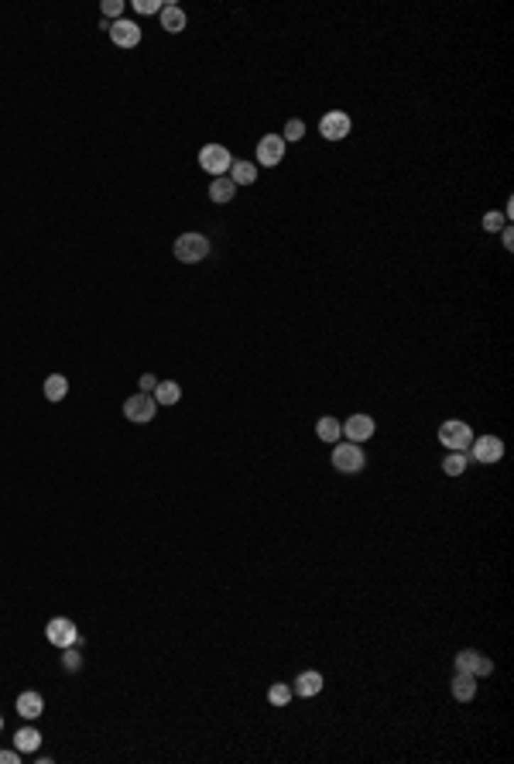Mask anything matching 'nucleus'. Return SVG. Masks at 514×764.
<instances>
[{"mask_svg": "<svg viewBox=\"0 0 514 764\" xmlns=\"http://www.w3.org/2000/svg\"><path fill=\"white\" fill-rule=\"evenodd\" d=\"M374 429H377V422L371 418V415H363V412H354L346 422H343V439H350V442H367L371 435H374Z\"/></svg>", "mask_w": 514, "mask_h": 764, "instance_id": "11", "label": "nucleus"}, {"mask_svg": "<svg viewBox=\"0 0 514 764\" xmlns=\"http://www.w3.org/2000/svg\"><path fill=\"white\" fill-rule=\"evenodd\" d=\"M333 466L339 473H360L367 466V456H363V449L356 442H337L333 446Z\"/></svg>", "mask_w": 514, "mask_h": 764, "instance_id": "5", "label": "nucleus"}, {"mask_svg": "<svg viewBox=\"0 0 514 764\" xmlns=\"http://www.w3.org/2000/svg\"><path fill=\"white\" fill-rule=\"evenodd\" d=\"M14 747H18L21 754L28 758V754H38V747H41V733L35 730V726H21L18 733H14Z\"/></svg>", "mask_w": 514, "mask_h": 764, "instance_id": "17", "label": "nucleus"}, {"mask_svg": "<svg viewBox=\"0 0 514 764\" xmlns=\"http://www.w3.org/2000/svg\"><path fill=\"white\" fill-rule=\"evenodd\" d=\"M161 28H165V31H168V35H178V31H185V11H182V7H178V4H165V7H161Z\"/></svg>", "mask_w": 514, "mask_h": 764, "instance_id": "14", "label": "nucleus"}, {"mask_svg": "<svg viewBox=\"0 0 514 764\" xmlns=\"http://www.w3.org/2000/svg\"><path fill=\"white\" fill-rule=\"evenodd\" d=\"M158 415V405H155V398L151 394H131L127 401H124V418L127 422H134V425H148L151 418Z\"/></svg>", "mask_w": 514, "mask_h": 764, "instance_id": "4", "label": "nucleus"}, {"mask_svg": "<svg viewBox=\"0 0 514 764\" xmlns=\"http://www.w3.org/2000/svg\"><path fill=\"white\" fill-rule=\"evenodd\" d=\"M504 247H508V251H514V234H511V227H504Z\"/></svg>", "mask_w": 514, "mask_h": 764, "instance_id": "32", "label": "nucleus"}, {"mask_svg": "<svg viewBox=\"0 0 514 764\" xmlns=\"http://www.w3.org/2000/svg\"><path fill=\"white\" fill-rule=\"evenodd\" d=\"M172 251H175V257L182 264H199V261L209 257V236L206 234H182Z\"/></svg>", "mask_w": 514, "mask_h": 764, "instance_id": "2", "label": "nucleus"}, {"mask_svg": "<svg viewBox=\"0 0 514 764\" xmlns=\"http://www.w3.org/2000/svg\"><path fill=\"white\" fill-rule=\"evenodd\" d=\"M161 7H165L161 0H134V11L144 14V18H148V14H161Z\"/></svg>", "mask_w": 514, "mask_h": 764, "instance_id": "28", "label": "nucleus"}, {"mask_svg": "<svg viewBox=\"0 0 514 764\" xmlns=\"http://www.w3.org/2000/svg\"><path fill=\"white\" fill-rule=\"evenodd\" d=\"M110 41L117 48H138L141 45V24L138 21H110Z\"/></svg>", "mask_w": 514, "mask_h": 764, "instance_id": "12", "label": "nucleus"}, {"mask_svg": "<svg viewBox=\"0 0 514 764\" xmlns=\"http://www.w3.org/2000/svg\"><path fill=\"white\" fill-rule=\"evenodd\" d=\"M65 394H69V381H65L62 373H48V377H45V398H48V401H62Z\"/></svg>", "mask_w": 514, "mask_h": 764, "instance_id": "22", "label": "nucleus"}, {"mask_svg": "<svg viewBox=\"0 0 514 764\" xmlns=\"http://www.w3.org/2000/svg\"><path fill=\"white\" fill-rule=\"evenodd\" d=\"M456 672H470L476 679H483V675L494 672V662H491L483 651H476V648H463V651L456 655Z\"/></svg>", "mask_w": 514, "mask_h": 764, "instance_id": "8", "label": "nucleus"}, {"mask_svg": "<svg viewBox=\"0 0 514 764\" xmlns=\"http://www.w3.org/2000/svg\"><path fill=\"white\" fill-rule=\"evenodd\" d=\"M350 127H354V120H350V114H343V110H329L326 117L319 120V134L326 141L350 138Z\"/></svg>", "mask_w": 514, "mask_h": 764, "instance_id": "10", "label": "nucleus"}, {"mask_svg": "<svg viewBox=\"0 0 514 764\" xmlns=\"http://www.w3.org/2000/svg\"><path fill=\"white\" fill-rule=\"evenodd\" d=\"M199 165L209 172L213 178L219 175H230V165H234V155L223 148V144H206L202 151H199Z\"/></svg>", "mask_w": 514, "mask_h": 764, "instance_id": "6", "label": "nucleus"}, {"mask_svg": "<svg viewBox=\"0 0 514 764\" xmlns=\"http://www.w3.org/2000/svg\"><path fill=\"white\" fill-rule=\"evenodd\" d=\"M302 138H305V120H288L285 131H281V141L288 144V141H302Z\"/></svg>", "mask_w": 514, "mask_h": 764, "instance_id": "25", "label": "nucleus"}, {"mask_svg": "<svg viewBox=\"0 0 514 764\" xmlns=\"http://www.w3.org/2000/svg\"><path fill=\"white\" fill-rule=\"evenodd\" d=\"M41 713H45V699H41V692H21L18 696V716H24V720H38Z\"/></svg>", "mask_w": 514, "mask_h": 764, "instance_id": "15", "label": "nucleus"}, {"mask_svg": "<svg viewBox=\"0 0 514 764\" xmlns=\"http://www.w3.org/2000/svg\"><path fill=\"white\" fill-rule=\"evenodd\" d=\"M466 456H470L474 463H480V466H494V463H501V456H504V439H497V435H474Z\"/></svg>", "mask_w": 514, "mask_h": 764, "instance_id": "3", "label": "nucleus"}, {"mask_svg": "<svg viewBox=\"0 0 514 764\" xmlns=\"http://www.w3.org/2000/svg\"><path fill=\"white\" fill-rule=\"evenodd\" d=\"M151 398H155V405H165V408H168V405H178V401H182V388H178L175 381H158V388H155V391H151Z\"/></svg>", "mask_w": 514, "mask_h": 764, "instance_id": "19", "label": "nucleus"}, {"mask_svg": "<svg viewBox=\"0 0 514 764\" xmlns=\"http://www.w3.org/2000/svg\"><path fill=\"white\" fill-rule=\"evenodd\" d=\"M322 672H316V668H309V672H298V679H295V692L302 696V699H312V696H319L322 692Z\"/></svg>", "mask_w": 514, "mask_h": 764, "instance_id": "13", "label": "nucleus"}, {"mask_svg": "<svg viewBox=\"0 0 514 764\" xmlns=\"http://www.w3.org/2000/svg\"><path fill=\"white\" fill-rule=\"evenodd\" d=\"M99 11H103V18L110 21H120V14H124V4H120V0H103V4H99Z\"/></svg>", "mask_w": 514, "mask_h": 764, "instance_id": "29", "label": "nucleus"}, {"mask_svg": "<svg viewBox=\"0 0 514 764\" xmlns=\"http://www.w3.org/2000/svg\"><path fill=\"white\" fill-rule=\"evenodd\" d=\"M62 665L69 668V672H80V668H82V655L76 651V645H72V648H62Z\"/></svg>", "mask_w": 514, "mask_h": 764, "instance_id": "26", "label": "nucleus"}, {"mask_svg": "<svg viewBox=\"0 0 514 764\" xmlns=\"http://www.w3.org/2000/svg\"><path fill=\"white\" fill-rule=\"evenodd\" d=\"M504 227H508L504 213H487L483 216V230H487V234H497V230H504Z\"/></svg>", "mask_w": 514, "mask_h": 764, "instance_id": "27", "label": "nucleus"}, {"mask_svg": "<svg viewBox=\"0 0 514 764\" xmlns=\"http://www.w3.org/2000/svg\"><path fill=\"white\" fill-rule=\"evenodd\" d=\"M316 435L326 442V446H337L339 439H343V422H337L333 415H326V418H319L316 422Z\"/></svg>", "mask_w": 514, "mask_h": 764, "instance_id": "16", "label": "nucleus"}, {"mask_svg": "<svg viewBox=\"0 0 514 764\" xmlns=\"http://www.w3.org/2000/svg\"><path fill=\"white\" fill-rule=\"evenodd\" d=\"M466 466H470V456H466V452H449V456L442 459V473H446V476H459V473H466Z\"/></svg>", "mask_w": 514, "mask_h": 764, "instance_id": "23", "label": "nucleus"}, {"mask_svg": "<svg viewBox=\"0 0 514 764\" xmlns=\"http://www.w3.org/2000/svg\"><path fill=\"white\" fill-rule=\"evenodd\" d=\"M476 696V675H470V672H456V679H453V699H459V703H470Z\"/></svg>", "mask_w": 514, "mask_h": 764, "instance_id": "18", "label": "nucleus"}, {"mask_svg": "<svg viewBox=\"0 0 514 764\" xmlns=\"http://www.w3.org/2000/svg\"><path fill=\"white\" fill-rule=\"evenodd\" d=\"M237 196V185H234V182H230V175H219V178H213V182H209V199H213V202H230V199Z\"/></svg>", "mask_w": 514, "mask_h": 764, "instance_id": "21", "label": "nucleus"}, {"mask_svg": "<svg viewBox=\"0 0 514 764\" xmlns=\"http://www.w3.org/2000/svg\"><path fill=\"white\" fill-rule=\"evenodd\" d=\"M45 638H48V645H55V648H72V645H80V627L72 624L69 617H52L45 624Z\"/></svg>", "mask_w": 514, "mask_h": 764, "instance_id": "7", "label": "nucleus"}, {"mask_svg": "<svg viewBox=\"0 0 514 764\" xmlns=\"http://www.w3.org/2000/svg\"><path fill=\"white\" fill-rule=\"evenodd\" d=\"M470 442H474V429H470L466 422L449 418V422L439 425V446H446L449 452H466Z\"/></svg>", "mask_w": 514, "mask_h": 764, "instance_id": "1", "label": "nucleus"}, {"mask_svg": "<svg viewBox=\"0 0 514 764\" xmlns=\"http://www.w3.org/2000/svg\"><path fill=\"white\" fill-rule=\"evenodd\" d=\"M0 730H4V720H0Z\"/></svg>", "mask_w": 514, "mask_h": 764, "instance_id": "33", "label": "nucleus"}, {"mask_svg": "<svg viewBox=\"0 0 514 764\" xmlns=\"http://www.w3.org/2000/svg\"><path fill=\"white\" fill-rule=\"evenodd\" d=\"M155 388H158V377H155V373H144V377L138 381V391L141 394H151Z\"/></svg>", "mask_w": 514, "mask_h": 764, "instance_id": "30", "label": "nucleus"}, {"mask_svg": "<svg viewBox=\"0 0 514 764\" xmlns=\"http://www.w3.org/2000/svg\"><path fill=\"white\" fill-rule=\"evenodd\" d=\"M21 758H24V754H21L18 747H14V751H0V764H18Z\"/></svg>", "mask_w": 514, "mask_h": 764, "instance_id": "31", "label": "nucleus"}, {"mask_svg": "<svg viewBox=\"0 0 514 764\" xmlns=\"http://www.w3.org/2000/svg\"><path fill=\"white\" fill-rule=\"evenodd\" d=\"M285 141H281V134H264V138L257 141V168L264 165V168H275V165H281V158H285Z\"/></svg>", "mask_w": 514, "mask_h": 764, "instance_id": "9", "label": "nucleus"}, {"mask_svg": "<svg viewBox=\"0 0 514 764\" xmlns=\"http://www.w3.org/2000/svg\"><path fill=\"white\" fill-rule=\"evenodd\" d=\"M292 696H295V689L288 686V682H275V686L268 689V703L271 706H288Z\"/></svg>", "mask_w": 514, "mask_h": 764, "instance_id": "24", "label": "nucleus"}, {"mask_svg": "<svg viewBox=\"0 0 514 764\" xmlns=\"http://www.w3.org/2000/svg\"><path fill=\"white\" fill-rule=\"evenodd\" d=\"M230 182H234V185H254L257 182V165L254 161H234V165H230Z\"/></svg>", "mask_w": 514, "mask_h": 764, "instance_id": "20", "label": "nucleus"}]
</instances>
